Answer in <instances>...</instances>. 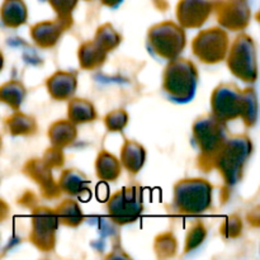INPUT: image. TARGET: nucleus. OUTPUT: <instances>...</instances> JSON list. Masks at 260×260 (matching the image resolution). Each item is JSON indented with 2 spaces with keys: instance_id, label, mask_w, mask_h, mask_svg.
<instances>
[{
  "instance_id": "2",
  "label": "nucleus",
  "mask_w": 260,
  "mask_h": 260,
  "mask_svg": "<svg viewBox=\"0 0 260 260\" xmlns=\"http://www.w3.org/2000/svg\"><path fill=\"white\" fill-rule=\"evenodd\" d=\"M200 73L192 60L177 57L169 61L162 73V90L170 101L184 104L196 95Z\"/></svg>"
},
{
  "instance_id": "9",
  "label": "nucleus",
  "mask_w": 260,
  "mask_h": 260,
  "mask_svg": "<svg viewBox=\"0 0 260 260\" xmlns=\"http://www.w3.org/2000/svg\"><path fill=\"white\" fill-rule=\"evenodd\" d=\"M60 222L53 208L37 207L32 212L29 241L40 251L48 253L56 246V234Z\"/></svg>"
},
{
  "instance_id": "1",
  "label": "nucleus",
  "mask_w": 260,
  "mask_h": 260,
  "mask_svg": "<svg viewBox=\"0 0 260 260\" xmlns=\"http://www.w3.org/2000/svg\"><path fill=\"white\" fill-rule=\"evenodd\" d=\"M253 152V141L246 135L226 139L211 162V170L217 169L223 182L234 185L241 180L246 161Z\"/></svg>"
},
{
  "instance_id": "35",
  "label": "nucleus",
  "mask_w": 260,
  "mask_h": 260,
  "mask_svg": "<svg viewBox=\"0 0 260 260\" xmlns=\"http://www.w3.org/2000/svg\"><path fill=\"white\" fill-rule=\"evenodd\" d=\"M3 69H4V55H3V52L0 51V73L3 71Z\"/></svg>"
},
{
  "instance_id": "25",
  "label": "nucleus",
  "mask_w": 260,
  "mask_h": 260,
  "mask_svg": "<svg viewBox=\"0 0 260 260\" xmlns=\"http://www.w3.org/2000/svg\"><path fill=\"white\" fill-rule=\"evenodd\" d=\"M60 225L68 228H78L83 223L84 213L75 200H63L56 208H53Z\"/></svg>"
},
{
  "instance_id": "31",
  "label": "nucleus",
  "mask_w": 260,
  "mask_h": 260,
  "mask_svg": "<svg viewBox=\"0 0 260 260\" xmlns=\"http://www.w3.org/2000/svg\"><path fill=\"white\" fill-rule=\"evenodd\" d=\"M221 234L226 239H236L243 233V221L240 216L231 215L223 221V223L220 228Z\"/></svg>"
},
{
  "instance_id": "21",
  "label": "nucleus",
  "mask_w": 260,
  "mask_h": 260,
  "mask_svg": "<svg viewBox=\"0 0 260 260\" xmlns=\"http://www.w3.org/2000/svg\"><path fill=\"white\" fill-rule=\"evenodd\" d=\"M122 174L121 161L107 150H101L95 159V175L103 182H116Z\"/></svg>"
},
{
  "instance_id": "18",
  "label": "nucleus",
  "mask_w": 260,
  "mask_h": 260,
  "mask_svg": "<svg viewBox=\"0 0 260 260\" xmlns=\"http://www.w3.org/2000/svg\"><path fill=\"white\" fill-rule=\"evenodd\" d=\"M47 137L50 144L56 149H66L71 146L78 139V128L76 124L66 119H58L50 126L47 131Z\"/></svg>"
},
{
  "instance_id": "17",
  "label": "nucleus",
  "mask_w": 260,
  "mask_h": 260,
  "mask_svg": "<svg viewBox=\"0 0 260 260\" xmlns=\"http://www.w3.org/2000/svg\"><path fill=\"white\" fill-rule=\"evenodd\" d=\"M119 161L122 169H126L131 175L139 174L146 161V150L137 141L126 140L122 145Z\"/></svg>"
},
{
  "instance_id": "26",
  "label": "nucleus",
  "mask_w": 260,
  "mask_h": 260,
  "mask_svg": "<svg viewBox=\"0 0 260 260\" xmlns=\"http://www.w3.org/2000/svg\"><path fill=\"white\" fill-rule=\"evenodd\" d=\"M93 41L107 53H109L121 45L122 36L114 29L112 23H104L95 30Z\"/></svg>"
},
{
  "instance_id": "11",
  "label": "nucleus",
  "mask_w": 260,
  "mask_h": 260,
  "mask_svg": "<svg viewBox=\"0 0 260 260\" xmlns=\"http://www.w3.org/2000/svg\"><path fill=\"white\" fill-rule=\"evenodd\" d=\"M213 10L210 0H180L177 7V18L183 28H200L205 24Z\"/></svg>"
},
{
  "instance_id": "7",
  "label": "nucleus",
  "mask_w": 260,
  "mask_h": 260,
  "mask_svg": "<svg viewBox=\"0 0 260 260\" xmlns=\"http://www.w3.org/2000/svg\"><path fill=\"white\" fill-rule=\"evenodd\" d=\"M107 215L118 226L135 222L144 212V198L140 187H123L107 203Z\"/></svg>"
},
{
  "instance_id": "20",
  "label": "nucleus",
  "mask_w": 260,
  "mask_h": 260,
  "mask_svg": "<svg viewBox=\"0 0 260 260\" xmlns=\"http://www.w3.org/2000/svg\"><path fill=\"white\" fill-rule=\"evenodd\" d=\"M28 9L23 0H4L0 7V20L7 28H19L27 23Z\"/></svg>"
},
{
  "instance_id": "13",
  "label": "nucleus",
  "mask_w": 260,
  "mask_h": 260,
  "mask_svg": "<svg viewBox=\"0 0 260 260\" xmlns=\"http://www.w3.org/2000/svg\"><path fill=\"white\" fill-rule=\"evenodd\" d=\"M73 25V23L61 20L56 18L55 20H43L36 23L30 27V38L36 46L40 48H52L58 43L63 33Z\"/></svg>"
},
{
  "instance_id": "10",
  "label": "nucleus",
  "mask_w": 260,
  "mask_h": 260,
  "mask_svg": "<svg viewBox=\"0 0 260 260\" xmlns=\"http://www.w3.org/2000/svg\"><path fill=\"white\" fill-rule=\"evenodd\" d=\"M243 94L241 89L233 83L216 86L211 95V113L220 121L228 122L240 118Z\"/></svg>"
},
{
  "instance_id": "24",
  "label": "nucleus",
  "mask_w": 260,
  "mask_h": 260,
  "mask_svg": "<svg viewBox=\"0 0 260 260\" xmlns=\"http://www.w3.org/2000/svg\"><path fill=\"white\" fill-rule=\"evenodd\" d=\"M27 96V89L19 80H8L0 85V103L5 104L13 111L22 107Z\"/></svg>"
},
{
  "instance_id": "32",
  "label": "nucleus",
  "mask_w": 260,
  "mask_h": 260,
  "mask_svg": "<svg viewBox=\"0 0 260 260\" xmlns=\"http://www.w3.org/2000/svg\"><path fill=\"white\" fill-rule=\"evenodd\" d=\"M58 19L73 23L71 13L75 9L78 0H48Z\"/></svg>"
},
{
  "instance_id": "12",
  "label": "nucleus",
  "mask_w": 260,
  "mask_h": 260,
  "mask_svg": "<svg viewBox=\"0 0 260 260\" xmlns=\"http://www.w3.org/2000/svg\"><path fill=\"white\" fill-rule=\"evenodd\" d=\"M250 9L241 0H229L217 7V22L233 32L243 30L250 24Z\"/></svg>"
},
{
  "instance_id": "8",
  "label": "nucleus",
  "mask_w": 260,
  "mask_h": 260,
  "mask_svg": "<svg viewBox=\"0 0 260 260\" xmlns=\"http://www.w3.org/2000/svg\"><path fill=\"white\" fill-rule=\"evenodd\" d=\"M230 47L229 35L222 27L203 29L193 38L192 51L196 57L206 65L222 62Z\"/></svg>"
},
{
  "instance_id": "16",
  "label": "nucleus",
  "mask_w": 260,
  "mask_h": 260,
  "mask_svg": "<svg viewBox=\"0 0 260 260\" xmlns=\"http://www.w3.org/2000/svg\"><path fill=\"white\" fill-rule=\"evenodd\" d=\"M89 184L90 180L88 177L83 172L74 168L62 170L57 180L60 192L70 197H83L85 193H89Z\"/></svg>"
},
{
  "instance_id": "29",
  "label": "nucleus",
  "mask_w": 260,
  "mask_h": 260,
  "mask_svg": "<svg viewBox=\"0 0 260 260\" xmlns=\"http://www.w3.org/2000/svg\"><path fill=\"white\" fill-rule=\"evenodd\" d=\"M177 239L172 233H162L156 236L154 244L155 253L159 258H170L177 251Z\"/></svg>"
},
{
  "instance_id": "5",
  "label": "nucleus",
  "mask_w": 260,
  "mask_h": 260,
  "mask_svg": "<svg viewBox=\"0 0 260 260\" xmlns=\"http://www.w3.org/2000/svg\"><path fill=\"white\" fill-rule=\"evenodd\" d=\"M147 48L157 57L172 61L179 57L187 45L184 28L172 20L152 25L147 30Z\"/></svg>"
},
{
  "instance_id": "14",
  "label": "nucleus",
  "mask_w": 260,
  "mask_h": 260,
  "mask_svg": "<svg viewBox=\"0 0 260 260\" xmlns=\"http://www.w3.org/2000/svg\"><path fill=\"white\" fill-rule=\"evenodd\" d=\"M24 173L40 187L41 192L48 200L60 197L57 182L52 178V167L43 159H32L24 165Z\"/></svg>"
},
{
  "instance_id": "36",
  "label": "nucleus",
  "mask_w": 260,
  "mask_h": 260,
  "mask_svg": "<svg viewBox=\"0 0 260 260\" xmlns=\"http://www.w3.org/2000/svg\"><path fill=\"white\" fill-rule=\"evenodd\" d=\"M2 147H3V139L2 136H0V151H2Z\"/></svg>"
},
{
  "instance_id": "6",
  "label": "nucleus",
  "mask_w": 260,
  "mask_h": 260,
  "mask_svg": "<svg viewBox=\"0 0 260 260\" xmlns=\"http://www.w3.org/2000/svg\"><path fill=\"white\" fill-rule=\"evenodd\" d=\"M225 60L230 73L244 83L253 84L258 78L256 45L251 36L239 35L229 47Z\"/></svg>"
},
{
  "instance_id": "23",
  "label": "nucleus",
  "mask_w": 260,
  "mask_h": 260,
  "mask_svg": "<svg viewBox=\"0 0 260 260\" xmlns=\"http://www.w3.org/2000/svg\"><path fill=\"white\" fill-rule=\"evenodd\" d=\"M96 118H98V113L90 101L84 98H76V96L69 99L68 119L74 124L79 126V124L90 123Z\"/></svg>"
},
{
  "instance_id": "15",
  "label": "nucleus",
  "mask_w": 260,
  "mask_h": 260,
  "mask_svg": "<svg viewBox=\"0 0 260 260\" xmlns=\"http://www.w3.org/2000/svg\"><path fill=\"white\" fill-rule=\"evenodd\" d=\"M46 89L53 101H69L78 89V75L73 71H56L46 80Z\"/></svg>"
},
{
  "instance_id": "4",
  "label": "nucleus",
  "mask_w": 260,
  "mask_h": 260,
  "mask_svg": "<svg viewBox=\"0 0 260 260\" xmlns=\"http://www.w3.org/2000/svg\"><path fill=\"white\" fill-rule=\"evenodd\" d=\"M193 141L201 151L200 167L211 170V162L216 152L228 139V127L225 122L216 118L212 113L198 117L192 127Z\"/></svg>"
},
{
  "instance_id": "33",
  "label": "nucleus",
  "mask_w": 260,
  "mask_h": 260,
  "mask_svg": "<svg viewBox=\"0 0 260 260\" xmlns=\"http://www.w3.org/2000/svg\"><path fill=\"white\" fill-rule=\"evenodd\" d=\"M10 215V207L3 198H0V222H4Z\"/></svg>"
},
{
  "instance_id": "19",
  "label": "nucleus",
  "mask_w": 260,
  "mask_h": 260,
  "mask_svg": "<svg viewBox=\"0 0 260 260\" xmlns=\"http://www.w3.org/2000/svg\"><path fill=\"white\" fill-rule=\"evenodd\" d=\"M3 124L5 131L13 137L33 136L38 131V123L35 117L23 113L19 109L14 111V113L10 116L5 117Z\"/></svg>"
},
{
  "instance_id": "34",
  "label": "nucleus",
  "mask_w": 260,
  "mask_h": 260,
  "mask_svg": "<svg viewBox=\"0 0 260 260\" xmlns=\"http://www.w3.org/2000/svg\"><path fill=\"white\" fill-rule=\"evenodd\" d=\"M101 2L108 8H116V7H118L119 4H121L122 0H101Z\"/></svg>"
},
{
  "instance_id": "27",
  "label": "nucleus",
  "mask_w": 260,
  "mask_h": 260,
  "mask_svg": "<svg viewBox=\"0 0 260 260\" xmlns=\"http://www.w3.org/2000/svg\"><path fill=\"white\" fill-rule=\"evenodd\" d=\"M243 94V104H241L240 118L243 119L244 124L249 128L255 126L258 119V101H256V93L254 88H245L241 90Z\"/></svg>"
},
{
  "instance_id": "28",
  "label": "nucleus",
  "mask_w": 260,
  "mask_h": 260,
  "mask_svg": "<svg viewBox=\"0 0 260 260\" xmlns=\"http://www.w3.org/2000/svg\"><path fill=\"white\" fill-rule=\"evenodd\" d=\"M207 238V229L202 221H196L188 229V233L185 235V244H184V253H190L196 250L203 241Z\"/></svg>"
},
{
  "instance_id": "30",
  "label": "nucleus",
  "mask_w": 260,
  "mask_h": 260,
  "mask_svg": "<svg viewBox=\"0 0 260 260\" xmlns=\"http://www.w3.org/2000/svg\"><path fill=\"white\" fill-rule=\"evenodd\" d=\"M129 116L123 108L113 109L104 117V126L109 132H122L128 124Z\"/></svg>"
},
{
  "instance_id": "22",
  "label": "nucleus",
  "mask_w": 260,
  "mask_h": 260,
  "mask_svg": "<svg viewBox=\"0 0 260 260\" xmlns=\"http://www.w3.org/2000/svg\"><path fill=\"white\" fill-rule=\"evenodd\" d=\"M107 56L108 53L99 47L93 40L83 42L78 50L79 65L84 70H95L102 68L107 61Z\"/></svg>"
},
{
  "instance_id": "3",
  "label": "nucleus",
  "mask_w": 260,
  "mask_h": 260,
  "mask_svg": "<svg viewBox=\"0 0 260 260\" xmlns=\"http://www.w3.org/2000/svg\"><path fill=\"white\" fill-rule=\"evenodd\" d=\"M173 189V206L182 215H201L212 206L213 185L203 178L182 179Z\"/></svg>"
}]
</instances>
